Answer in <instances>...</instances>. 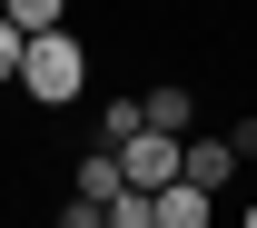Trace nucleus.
<instances>
[{"label":"nucleus","mask_w":257,"mask_h":228,"mask_svg":"<svg viewBox=\"0 0 257 228\" xmlns=\"http://www.w3.org/2000/svg\"><path fill=\"white\" fill-rule=\"evenodd\" d=\"M159 228H208V198L178 179V189H159Z\"/></svg>","instance_id":"nucleus-7"},{"label":"nucleus","mask_w":257,"mask_h":228,"mask_svg":"<svg viewBox=\"0 0 257 228\" xmlns=\"http://www.w3.org/2000/svg\"><path fill=\"white\" fill-rule=\"evenodd\" d=\"M139 119H149V129H159V139H198V99L178 90V80H159V90L139 99Z\"/></svg>","instance_id":"nucleus-3"},{"label":"nucleus","mask_w":257,"mask_h":228,"mask_svg":"<svg viewBox=\"0 0 257 228\" xmlns=\"http://www.w3.org/2000/svg\"><path fill=\"white\" fill-rule=\"evenodd\" d=\"M20 90H30L40 109H60V99H79V90H89V50H79L69 30L30 40V50H20Z\"/></svg>","instance_id":"nucleus-1"},{"label":"nucleus","mask_w":257,"mask_h":228,"mask_svg":"<svg viewBox=\"0 0 257 228\" xmlns=\"http://www.w3.org/2000/svg\"><path fill=\"white\" fill-rule=\"evenodd\" d=\"M227 149H237V159H257V119H237V129H227Z\"/></svg>","instance_id":"nucleus-11"},{"label":"nucleus","mask_w":257,"mask_h":228,"mask_svg":"<svg viewBox=\"0 0 257 228\" xmlns=\"http://www.w3.org/2000/svg\"><path fill=\"white\" fill-rule=\"evenodd\" d=\"M50 228H109V218H99L89 198H69V208H60V218H50Z\"/></svg>","instance_id":"nucleus-10"},{"label":"nucleus","mask_w":257,"mask_h":228,"mask_svg":"<svg viewBox=\"0 0 257 228\" xmlns=\"http://www.w3.org/2000/svg\"><path fill=\"white\" fill-rule=\"evenodd\" d=\"M99 218H109V228H159V198H139V189H119L109 208H99Z\"/></svg>","instance_id":"nucleus-8"},{"label":"nucleus","mask_w":257,"mask_h":228,"mask_svg":"<svg viewBox=\"0 0 257 228\" xmlns=\"http://www.w3.org/2000/svg\"><path fill=\"white\" fill-rule=\"evenodd\" d=\"M0 20H10L20 40H50V30L69 20V0H0Z\"/></svg>","instance_id":"nucleus-6"},{"label":"nucleus","mask_w":257,"mask_h":228,"mask_svg":"<svg viewBox=\"0 0 257 228\" xmlns=\"http://www.w3.org/2000/svg\"><path fill=\"white\" fill-rule=\"evenodd\" d=\"M20 50H30V40H20V30H10V20H0V90L20 80Z\"/></svg>","instance_id":"nucleus-9"},{"label":"nucleus","mask_w":257,"mask_h":228,"mask_svg":"<svg viewBox=\"0 0 257 228\" xmlns=\"http://www.w3.org/2000/svg\"><path fill=\"white\" fill-rule=\"evenodd\" d=\"M247 228H257V208H247Z\"/></svg>","instance_id":"nucleus-12"},{"label":"nucleus","mask_w":257,"mask_h":228,"mask_svg":"<svg viewBox=\"0 0 257 228\" xmlns=\"http://www.w3.org/2000/svg\"><path fill=\"white\" fill-rule=\"evenodd\" d=\"M227 169H237V149H227V139H188V149H178V179H188L198 198H218Z\"/></svg>","instance_id":"nucleus-4"},{"label":"nucleus","mask_w":257,"mask_h":228,"mask_svg":"<svg viewBox=\"0 0 257 228\" xmlns=\"http://www.w3.org/2000/svg\"><path fill=\"white\" fill-rule=\"evenodd\" d=\"M119 189H128V169H119V149H89V159H79V198H89V208H109Z\"/></svg>","instance_id":"nucleus-5"},{"label":"nucleus","mask_w":257,"mask_h":228,"mask_svg":"<svg viewBox=\"0 0 257 228\" xmlns=\"http://www.w3.org/2000/svg\"><path fill=\"white\" fill-rule=\"evenodd\" d=\"M178 149H188V139H159V129H139L119 149V169H128V189L139 198H159V189H178Z\"/></svg>","instance_id":"nucleus-2"}]
</instances>
